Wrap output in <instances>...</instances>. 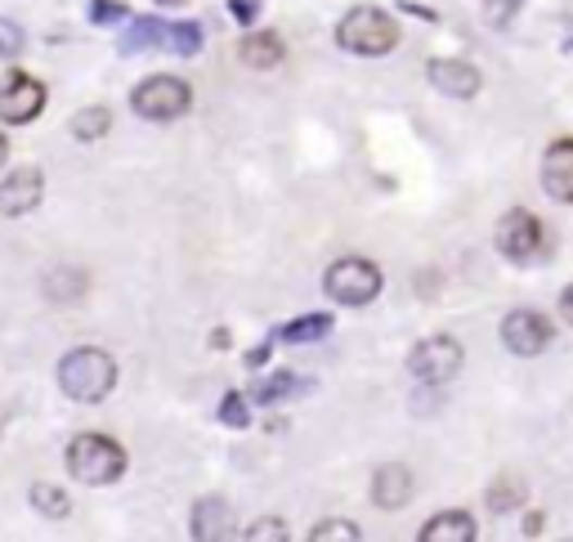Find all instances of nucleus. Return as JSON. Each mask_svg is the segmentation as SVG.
<instances>
[{"instance_id":"obj_4","label":"nucleus","mask_w":573,"mask_h":542,"mask_svg":"<svg viewBox=\"0 0 573 542\" xmlns=\"http://www.w3.org/2000/svg\"><path fill=\"white\" fill-rule=\"evenodd\" d=\"M327 287V297L336 305H346V310H359V305H372L381 297V287H386V278H381V269L363 256H346V261H336L323 278Z\"/></svg>"},{"instance_id":"obj_21","label":"nucleus","mask_w":573,"mask_h":542,"mask_svg":"<svg viewBox=\"0 0 573 542\" xmlns=\"http://www.w3.org/2000/svg\"><path fill=\"white\" fill-rule=\"evenodd\" d=\"M32 507L41 512L46 520H63L72 502H67V493L59 484H32Z\"/></svg>"},{"instance_id":"obj_31","label":"nucleus","mask_w":573,"mask_h":542,"mask_svg":"<svg viewBox=\"0 0 573 542\" xmlns=\"http://www.w3.org/2000/svg\"><path fill=\"white\" fill-rule=\"evenodd\" d=\"M228 10H234V18H242V23H251V18H256L251 0H234V5H228Z\"/></svg>"},{"instance_id":"obj_10","label":"nucleus","mask_w":573,"mask_h":542,"mask_svg":"<svg viewBox=\"0 0 573 542\" xmlns=\"http://www.w3.org/2000/svg\"><path fill=\"white\" fill-rule=\"evenodd\" d=\"M431 86L448 99H475L484 77H479V67L466 63V59H435L431 63Z\"/></svg>"},{"instance_id":"obj_8","label":"nucleus","mask_w":573,"mask_h":542,"mask_svg":"<svg viewBox=\"0 0 573 542\" xmlns=\"http://www.w3.org/2000/svg\"><path fill=\"white\" fill-rule=\"evenodd\" d=\"M46 108V86L36 77H23V72H10L5 81H0V122L10 126H27L41 117Z\"/></svg>"},{"instance_id":"obj_11","label":"nucleus","mask_w":573,"mask_h":542,"mask_svg":"<svg viewBox=\"0 0 573 542\" xmlns=\"http://www.w3.org/2000/svg\"><path fill=\"white\" fill-rule=\"evenodd\" d=\"M41 193H46V179L36 166H18L5 185H0V215H27L41 206Z\"/></svg>"},{"instance_id":"obj_3","label":"nucleus","mask_w":573,"mask_h":542,"mask_svg":"<svg viewBox=\"0 0 573 542\" xmlns=\"http://www.w3.org/2000/svg\"><path fill=\"white\" fill-rule=\"evenodd\" d=\"M336 46L350 50V54H363V59H376V54H390L399 46V27L386 10L359 5L336 23Z\"/></svg>"},{"instance_id":"obj_26","label":"nucleus","mask_w":573,"mask_h":542,"mask_svg":"<svg viewBox=\"0 0 573 542\" xmlns=\"http://www.w3.org/2000/svg\"><path fill=\"white\" fill-rule=\"evenodd\" d=\"M122 18H126V5H112V0H90V23H95V27L122 23Z\"/></svg>"},{"instance_id":"obj_14","label":"nucleus","mask_w":573,"mask_h":542,"mask_svg":"<svg viewBox=\"0 0 573 542\" xmlns=\"http://www.w3.org/2000/svg\"><path fill=\"white\" fill-rule=\"evenodd\" d=\"M194 538L202 542H215V538H234V507L224 497H202L194 507Z\"/></svg>"},{"instance_id":"obj_34","label":"nucleus","mask_w":573,"mask_h":542,"mask_svg":"<svg viewBox=\"0 0 573 542\" xmlns=\"http://www.w3.org/2000/svg\"><path fill=\"white\" fill-rule=\"evenodd\" d=\"M5 162H10V139L0 135V166H5Z\"/></svg>"},{"instance_id":"obj_19","label":"nucleus","mask_w":573,"mask_h":542,"mask_svg":"<svg viewBox=\"0 0 573 542\" xmlns=\"http://www.w3.org/2000/svg\"><path fill=\"white\" fill-rule=\"evenodd\" d=\"M327 332H332V314H304V318H296V323H287V328H283V337H287L291 345L323 341Z\"/></svg>"},{"instance_id":"obj_28","label":"nucleus","mask_w":573,"mask_h":542,"mask_svg":"<svg viewBox=\"0 0 573 542\" xmlns=\"http://www.w3.org/2000/svg\"><path fill=\"white\" fill-rule=\"evenodd\" d=\"M18 50H23V31L10 18H0V59H14Z\"/></svg>"},{"instance_id":"obj_25","label":"nucleus","mask_w":573,"mask_h":542,"mask_svg":"<svg viewBox=\"0 0 573 542\" xmlns=\"http://www.w3.org/2000/svg\"><path fill=\"white\" fill-rule=\"evenodd\" d=\"M220 421L224 426H234V430H242L251 417H247V400H242V394H224V400H220Z\"/></svg>"},{"instance_id":"obj_16","label":"nucleus","mask_w":573,"mask_h":542,"mask_svg":"<svg viewBox=\"0 0 573 542\" xmlns=\"http://www.w3.org/2000/svg\"><path fill=\"white\" fill-rule=\"evenodd\" d=\"M238 54H242V63L247 67H278L283 63V41H278V36L274 31H251L247 36V41L238 46Z\"/></svg>"},{"instance_id":"obj_20","label":"nucleus","mask_w":573,"mask_h":542,"mask_svg":"<svg viewBox=\"0 0 573 542\" xmlns=\"http://www.w3.org/2000/svg\"><path fill=\"white\" fill-rule=\"evenodd\" d=\"M108 126H112V117H108V108H82V113L72 117V139H82V143H90V139H103L108 135Z\"/></svg>"},{"instance_id":"obj_18","label":"nucleus","mask_w":573,"mask_h":542,"mask_svg":"<svg viewBox=\"0 0 573 542\" xmlns=\"http://www.w3.org/2000/svg\"><path fill=\"white\" fill-rule=\"evenodd\" d=\"M300 377L296 373H274V377H264L256 390H251V400L256 404H264V408H274V404H283V400H291V394H300Z\"/></svg>"},{"instance_id":"obj_33","label":"nucleus","mask_w":573,"mask_h":542,"mask_svg":"<svg viewBox=\"0 0 573 542\" xmlns=\"http://www.w3.org/2000/svg\"><path fill=\"white\" fill-rule=\"evenodd\" d=\"M524 533H528V538L543 533V516H528V520H524Z\"/></svg>"},{"instance_id":"obj_22","label":"nucleus","mask_w":573,"mask_h":542,"mask_svg":"<svg viewBox=\"0 0 573 542\" xmlns=\"http://www.w3.org/2000/svg\"><path fill=\"white\" fill-rule=\"evenodd\" d=\"M202 41H207V36H202V27L198 23H166V50H175V54H198L202 50Z\"/></svg>"},{"instance_id":"obj_23","label":"nucleus","mask_w":573,"mask_h":542,"mask_svg":"<svg viewBox=\"0 0 573 542\" xmlns=\"http://www.w3.org/2000/svg\"><path fill=\"white\" fill-rule=\"evenodd\" d=\"M86 287H90V278H86V274L63 269V274H54V282H50V297H59V301H72V297H82Z\"/></svg>"},{"instance_id":"obj_13","label":"nucleus","mask_w":573,"mask_h":542,"mask_svg":"<svg viewBox=\"0 0 573 542\" xmlns=\"http://www.w3.org/2000/svg\"><path fill=\"white\" fill-rule=\"evenodd\" d=\"M408 497H412V471H408V466L403 462L376 466V476H372V502H376V507L399 512Z\"/></svg>"},{"instance_id":"obj_27","label":"nucleus","mask_w":573,"mask_h":542,"mask_svg":"<svg viewBox=\"0 0 573 542\" xmlns=\"http://www.w3.org/2000/svg\"><path fill=\"white\" fill-rule=\"evenodd\" d=\"M270 538L283 542V538H287V525H283V520H256V525L247 529V542H270Z\"/></svg>"},{"instance_id":"obj_35","label":"nucleus","mask_w":573,"mask_h":542,"mask_svg":"<svg viewBox=\"0 0 573 542\" xmlns=\"http://www.w3.org/2000/svg\"><path fill=\"white\" fill-rule=\"evenodd\" d=\"M158 5H179V0H158Z\"/></svg>"},{"instance_id":"obj_1","label":"nucleus","mask_w":573,"mask_h":542,"mask_svg":"<svg viewBox=\"0 0 573 542\" xmlns=\"http://www.w3.org/2000/svg\"><path fill=\"white\" fill-rule=\"evenodd\" d=\"M112 386H117V364H112L108 350H95V345H82L63 354L59 364V390L67 394V400L76 404H99L112 394Z\"/></svg>"},{"instance_id":"obj_7","label":"nucleus","mask_w":573,"mask_h":542,"mask_svg":"<svg viewBox=\"0 0 573 542\" xmlns=\"http://www.w3.org/2000/svg\"><path fill=\"white\" fill-rule=\"evenodd\" d=\"M408 373L422 386H444V381H452L457 373H462V345H457L452 337H431V341H422L412 350Z\"/></svg>"},{"instance_id":"obj_17","label":"nucleus","mask_w":573,"mask_h":542,"mask_svg":"<svg viewBox=\"0 0 573 542\" xmlns=\"http://www.w3.org/2000/svg\"><path fill=\"white\" fill-rule=\"evenodd\" d=\"M148 46H166V23L162 18H135V27L117 41L122 54H139Z\"/></svg>"},{"instance_id":"obj_9","label":"nucleus","mask_w":573,"mask_h":542,"mask_svg":"<svg viewBox=\"0 0 573 542\" xmlns=\"http://www.w3.org/2000/svg\"><path fill=\"white\" fill-rule=\"evenodd\" d=\"M551 337H556L551 318L533 314V310H515V314H507V323H502V341H507V350L520 354V358L543 354V350L551 345Z\"/></svg>"},{"instance_id":"obj_29","label":"nucleus","mask_w":573,"mask_h":542,"mask_svg":"<svg viewBox=\"0 0 573 542\" xmlns=\"http://www.w3.org/2000/svg\"><path fill=\"white\" fill-rule=\"evenodd\" d=\"M520 502H524V493H515L511 484H498V489L488 493V507H493V512H515Z\"/></svg>"},{"instance_id":"obj_6","label":"nucleus","mask_w":573,"mask_h":542,"mask_svg":"<svg viewBox=\"0 0 573 542\" xmlns=\"http://www.w3.org/2000/svg\"><path fill=\"white\" fill-rule=\"evenodd\" d=\"M493 247H498L511 265L538 261V256H543V247H547L538 215H528V211H507L502 220H498V229H493Z\"/></svg>"},{"instance_id":"obj_5","label":"nucleus","mask_w":573,"mask_h":542,"mask_svg":"<svg viewBox=\"0 0 573 542\" xmlns=\"http://www.w3.org/2000/svg\"><path fill=\"white\" fill-rule=\"evenodd\" d=\"M130 108L144 122H175V117H184L188 108H194V90H188V81L158 72V77H148V81L135 86Z\"/></svg>"},{"instance_id":"obj_32","label":"nucleus","mask_w":573,"mask_h":542,"mask_svg":"<svg viewBox=\"0 0 573 542\" xmlns=\"http://www.w3.org/2000/svg\"><path fill=\"white\" fill-rule=\"evenodd\" d=\"M560 314H564V323H573V287H564V297H560Z\"/></svg>"},{"instance_id":"obj_15","label":"nucleus","mask_w":573,"mask_h":542,"mask_svg":"<svg viewBox=\"0 0 573 542\" xmlns=\"http://www.w3.org/2000/svg\"><path fill=\"white\" fill-rule=\"evenodd\" d=\"M422 542H475V520L466 512H439L426 520Z\"/></svg>"},{"instance_id":"obj_12","label":"nucleus","mask_w":573,"mask_h":542,"mask_svg":"<svg viewBox=\"0 0 573 542\" xmlns=\"http://www.w3.org/2000/svg\"><path fill=\"white\" fill-rule=\"evenodd\" d=\"M543 189L556 202H573V139H556L543 157Z\"/></svg>"},{"instance_id":"obj_30","label":"nucleus","mask_w":573,"mask_h":542,"mask_svg":"<svg viewBox=\"0 0 573 542\" xmlns=\"http://www.w3.org/2000/svg\"><path fill=\"white\" fill-rule=\"evenodd\" d=\"M264 358H270V341H260V345H256V350L247 354V368H260Z\"/></svg>"},{"instance_id":"obj_24","label":"nucleus","mask_w":573,"mask_h":542,"mask_svg":"<svg viewBox=\"0 0 573 542\" xmlns=\"http://www.w3.org/2000/svg\"><path fill=\"white\" fill-rule=\"evenodd\" d=\"M310 542H359V529H354L350 520H323V525L310 533Z\"/></svg>"},{"instance_id":"obj_2","label":"nucleus","mask_w":573,"mask_h":542,"mask_svg":"<svg viewBox=\"0 0 573 542\" xmlns=\"http://www.w3.org/2000/svg\"><path fill=\"white\" fill-rule=\"evenodd\" d=\"M67 471H72V480H82L90 489L112 484L126 476V449L108 436H95V430L90 436H76L67 444Z\"/></svg>"}]
</instances>
